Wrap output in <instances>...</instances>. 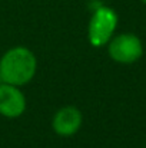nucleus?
Masks as SVG:
<instances>
[{"instance_id": "f257e3e1", "label": "nucleus", "mask_w": 146, "mask_h": 148, "mask_svg": "<svg viewBox=\"0 0 146 148\" xmlns=\"http://www.w3.org/2000/svg\"><path fill=\"white\" fill-rule=\"evenodd\" d=\"M36 69L37 60L32 50L23 46L12 48L0 59V81L22 86L33 79Z\"/></svg>"}, {"instance_id": "f03ea898", "label": "nucleus", "mask_w": 146, "mask_h": 148, "mask_svg": "<svg viewBox=\"0 0 146 148\" xmlns=\"http://www.w3.org/2000/svg\"><path fill=\"white\" fill-rule=\"evenodd\" d=\"M117 26V14L109 7H97L89 22V42L95 48H102L109 43Z\"/></svg>"}, {"instance_id": "7ed1b4c3", "label": "nucleus", "mask_w": 146, "mask_h": 148, "mask_svg": "<svg viewBox=\"0 0 146 148\" xmlns=\"http://www.w3.org/2000/svg\"><path fill=\"white\" fill-rule=\"evenodd\" d=\"M109 56L122 65H130L139 60L143 55L142 40L132 33H122L112 38L107 43Z\"/></svg>"}, {"instance_id": "20e7f679", "label": "nucleus", "mask_w": 146, "mask_h": 148, "mask_svg": "<svg viewBox=\"0 0 146 148\" xmlns=\"http://www.w3.org/2000/svg\"><path fill=\"white\" fill-rule=\"evenodd\" d=\"M26 109L24 94L16 85L0 84V115L6 118H17Z\"/></svg>"}, {"instance_id": "39448f33", "label": "nucleus", "mask_w": 146, "mask_h": 148, "mask_svg": "<svg viewBox=\"0 0 146 148\" xmlns=\"http://www.w3.org/2000/svg\"><path fill=\"white\" fill-rule=\"evenodd\" d=\"M82 112L76 106H63L60 108L52 121L53 131L60 137H72L82 127Z\"/></svg>"}, {"instance_id": "423d86ee", "label": "nucleus", "mask_w": 146, "mask_h": 148, "mask_svg": "<svg viewBox=\"0 0 146 148\" xmlns=\"http://www.w3.org/2000/svg\"><path fill=\"white\" fill-rule=\"evenodd\" d=\"M142 1H143V3H146V0H142Z\"/></svg>"}]
</instances>
